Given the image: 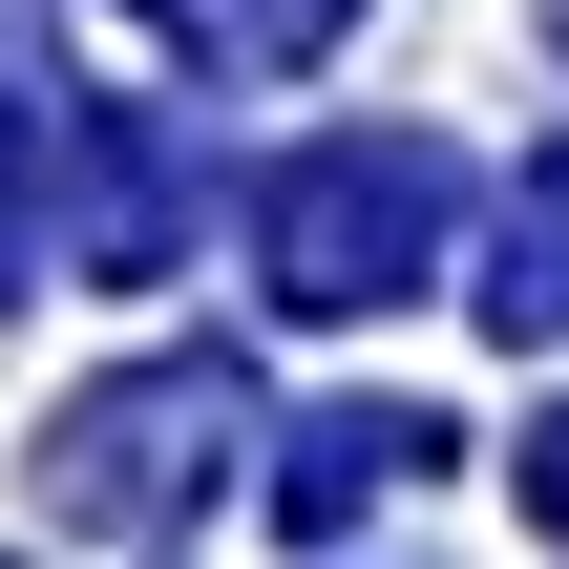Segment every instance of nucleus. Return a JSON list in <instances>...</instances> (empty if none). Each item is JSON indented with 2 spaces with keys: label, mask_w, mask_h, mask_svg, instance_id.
I'll return each instance as SVG.
<instances>
[{
  "label": "nucleus",
  "mask_w": 569,
  "mask_h": 569,
  "mask_svg": "<svg viewBox=\"0 0 569 569\" xmlns=\"http://www.w3.org/2000/svg\"><path fill=\"white\" fill-rule=\"evenodd\" d=\"M443 274V148H317L274 190V296L296 317H359V296H422Z\"/></svg>",
  "instance_id": "nucleus-1"
},
{
  "label": "nucleus",
  "mask_w": 569,
  "mask_h": 569,
  "mask_svg": "<svg viewBox=\"0 0 569 569\" xmlns=\"http://www.w3.org/2000/svg\"><path fill=\"white\" fill-rule=\"evenodd\" d=\"M486 317H507V338H569V148L507 190V274H486Z\"/></svg>",
  "instance_id": "nucleus-2"
},
{
  "label": "nucleus",
  "mask_w": 569,
  "mask_h": 569,
  "mask_svg": "<svg viewBox=\"0 0 569 569\" xmlns=\"http://www.w3.org/2000/svg\"><path fill=\"white\" fill-rule=\"evenodd\" d=\"M190 21H232V42H317L338 0H190Z\"/></svg>",
  "instance_id": "nucleus-3"
},
{
  "label": "nucleus",
  "mask_w": 569,
  "mask_h": 569,
  "mask_svg": "<svg viewBox=\"0 0 569 569\" xmlns=\"http://www.w3.org/2000/svg\"><path fill=\"white\" fill-rule=\"evenodd\" d=\"M528 528H569V422H549V443H528Z\"/></svg>",
  "instance_id": "nucleus-4"
},
{
  "label": "nucleus",
  "mask_w": 569,
  "mask_h": 569,
  "mask_svg": "<svg viewBox=\"0 0 569 569\" xmlns=\"http://www.w3.org/2000/svg\"><path fill=\"white\" fill-rule=\"evenodd\" d=\"M549 42H569V0H549Z\"/></svg>",
  "instance_id": "nucleus-5"
}]
</instances>
